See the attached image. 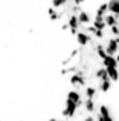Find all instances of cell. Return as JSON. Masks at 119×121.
I'll use <instances>...</instances> for the list:
<instances>
[{"label": "cell", "mask_w": 119, "mask_h": 121, "mask_svg": "<svg viewBox=\"0 0 119 121\" xmlns=\"http://www.w3.org/2000/svg\"><path fill=\"white\" fill-rule=\"evenodd\" d=\"M67 26H69V30H79V20H77V16L76 14H71L67 20Z\"/></svg>", "instance_id": "11"}, {"label": "cell", "mask_w": 119, "mask_h": 121, "mask_svg": "<svg viewBox=\"0 0 119 121\" xmlns=\"http://www.w3.org/2000/svg\"><path fill=\"white\" fill-rule=\"evenodd\" d=\"M118 52H119V48H118Z\"/></svg>", "instance_id": "33"}, {"label": "cell", "mask_w": 119, "mask_h": 121, "mask_svg": "<svg viewBox=\"0 0 119 121\" xmlns=\"http://www.w3.org/2000/svg\"><path fill=\"white\" fill-rule=\"evenodd\" d=\"M105 69H107V73H108V78L111 82H116L119 79L118 68H105Z\"/></svg>", "instance_id": "13"}, {"label": "cell", "mask_w": 119, "mask_h": 121, "mask_svg": "<svg viewBox=\"0 0 119 121\" xmlns=\"http://www.w3.org/2000/svg\"><path fill=\"white\" fill-rule=\"evenodd\" d=\"M118 28H119V23H118Z\"/></svg>", "instance_id": "32"}, {"label": "cell", "mask_w": 119, "mask_h": 121, "mask_svg": "<svg viewBox=\"0 0 119 121\" xmlns=\"http://www.w3.org/2000/svg\"><path fill=\"white\" fill-rule=\"evenodd\" d=\"M94 37L95 38H98V39H104V37H105V32L102 30H97L94 32Z\"/></svg>", "instance_id": "22"}, {"label": "cell", "mask_w": 119, "mask_h": 121, "mask_svg": "<svg viewBox=\"0 0 119 121\" xmlns=\"http://www.w3.org/2000/svg\"><path fill=\"white\" fill-rule=\"evenodd\" d=\"M77 32H79V30H70V34H71V35H74V37H76V34H77Z\"/></svg>", "instance_id": "28"}, {"label": "cell", "mask_w": 119, "mask_h": 121, "mask_svg": "<svg viewBox=\"0 0 119 121\" xmlns=\"http://www.w3.org/2000/svg\"><path fill=\"white\" fill-rule=\"evenodd\" d=\"M102 118H104V121H115V120H114V117H112L111 114H109V116H107V117H102Z\"/></svg>", "instance_id": "25"}, {"label": "cell", "mask_w": 119, "mask_h": 121, "mask_svg": "<svg viewBox=\"0 0 119 121\" xmlns=\"http://www.w3.org/2000/svg\"><path fill=\"white\" fill-rule=\"evenodd\" d=\"M84 94H86V97L87 99H94V96L97 94V89L94 87V86H87L86 87V91H84Z\"/></svg>", "instance_id": "18"}, {"label": "cell", "mask_w": 119, "mask_h": 121, "mask_svg": "<svg viewBox=\"0 0 119 121\" xmlns=\"http://www.w3.org/2000/svg\"><path fill=\"white\" fill-rule=\"evenodd\" d=\"M64 104H66V106H64V108L62 110V116L66 117V118H71V117H74V114H76L79 106H77L74 101L67 100V99H66V103H64Z\"/></svg>", "instance_id": "1"}, {"label": "cell", "mask_w": 119, "mask_h": 121, "mask_svg": "<svg viewBox=\"0 0 119 121\" xmlns=\"http://www.w3.org/2000/svg\"><path fill=\"white\" fill-rule=\"evenodd\" d=\"M111 87H112V82L111 80H104V82H99V85H98V90H101L102 93L109 91Z\"/></svg>", "instance_id": "14"}, {"label": "cell", "mask_w": 119, "mask_h": 121, "mask_svg": "<svg viewBox=\"0 0 119 121\" xmlns=\"http://www.w3.org/2000/svg\"><path fill=\"white\" fill-rule=\"evenodd\" d=\"M95 78H97L99 82L109 80V78H108V73H107V69H105V68H98V69L95 70Z\"/></svg>", "instance_id": "12"}, {"label": "cell", "mask_w": 119, "mask_h": 121, "mask_svg": "<svg viewBox=\"0 0 119 121\" xmlns=\"http://www.w3.org/2000/svg\"><path fill=\"white\" fill-rule=\"evenodd\" d=\"M107 4H108V11L114 14L119 21V0H109Z\"/></svg>", "instance_id": "5"}, {"label": "cell", "mask_w": 119, "mask_h": 121, "mask_svg": "<svg viewBox=\"0 0 119 121\" xmlns=\"http://www.w3.org/2000/svg\"><path fill=\"white\" fill-rule=\"evenodd\" d=\"M118 48H119V45L115 42V39H114V38H111V39H108V41H107L105 52H107V55H112V56H115V55L118 54Z\"/></svg>", "instance_id": "4"}, {"label": "cell", "mask_w": 119, "mask_h": 121, "mask_svg": "<svg viewBox=\"0 0 119 121\" xmlns=\"http://www.w3.org/2000/svg\"><path fill=\"white\" fill-rule=\"evenodd\" d=\"M67 1H69V0H52V7H53V9L63 7V6H66Z\"/></svg>", "instance_id": "20"}, {"label": "cell", "mask_w": 119, "mask_h": 121, "mask_svg": "<svg viewBox=\"0 0 119 121\" xmlns=\"http://www.w3.org/2000/svg\"><path fill=\"white\" fill-rule=\"evenodd\" d=\"M67 100H71L74 101L79 107L83 106V100H81V94L79 93V90H70L67 91Z\"/></svg>", "instance_id": "6"}, {"label": "cell", "mask_w": 119, "mask_h": 121, "mask_svg": "<svg viewBox=\"0 0 119 121\" xmlns=\"http://www.w3.org/2000/svg\"><path fill=\"white\" fill-rule=\"evenodd\" d=\"M84 1H86V0H73V4H76V6H81Z\"/></svg>", "instance_id": "24"}, {"label": "cell", "mask_w": 119, "mask_h": 121, "mask_svg": "<svg viewBox=\"0 0 119 121\" xmlns=\"http://www.w3.org/2000/svg\"><path fill=\"white\" fill-rule=\"evenodd\" d=\"M109 34H111V35H115V37H118V35H119L118 24H116V26H112V27L109 28Z\"/></svg>", "instance_id": "21"}, {"label": "cell", "mask_w": 119, "mask_h": 121, "mask_svg": "<svg viewBox=\"0 0 119 121\" xmlns=\"http://www.w3.org/2000/svg\"><path fill=\"white\" fill-rule=\"evenodd\" d=\"M91 23H92L91 26H92L95 30H102L104 31L105 30V27H107L105 23H104V17H98V16H95V18H94Z\"/></svg>", "instance_id": "9"}, {"label": "cell", "mask_w": 119, "mask_h": 121, "mask_svg": "<svg viewBox=\"0 0 119 121\" xmlns=\"http://www.w3.org/2000/svg\"><path fill=\"white\" fill-rule=\"evenodd\" d=\"M83 104H84L86 111H88V113H92V111L95 110V103H94L92 99H86V100L83 101Z\"/></svg>", "instance_id": "15"}, {"label": "cell", "mask_w": 119, "mask_h": 121, "mask_svg": "<svg viewBox=\"0 0 119 121\" xmlns=\"http://www.w3.org/2000/svg\"><path fill=\"white\" fill-rule=\"evenodd\" d=\"M97 121H104V118H102V117L98 114V116H97Z\"/></svg>", "instance_id": "29"}, {"label": "cell", "mask_w": 119, "mask_h": 121, "mask_svg": "<svg viewBox=\"0 0 119 121\" xmlns=\"http://www.w3.org/2000/svg\"><path fill=\"white\" fill-rule=\"evenodd\" d=\"M48 14H49L51 21H58L60 18V13H58V10L53 9V7H49V9H48Z\"/></svg>", "instance_id": "17"}, {"label": "cell", "mask_w": 119, "mask_h": 121, "mask_svg": "<svg viewBox=\"0 0 119 121\" xmlns=\"http://www.w3.org/2000/svg\"><path fill=\"white\" fill-rule=\"evenodd\" d=\"M70 85L74 87H83L87 85V76H81L77 73H73L70 76Z\"/></svg>", "instance_id": "2"}, {"label": "cell", "mask_w": 119, "mask_h": 121, "mask_svg": "<svg viewBox=\"0 0 119 121\" xmlns=\"http://www.w3.org/2000/svg\"><path fill=\"white\" fill-rule=\"evenodd\" d=\"M76 41L80 47H87L88 44H91V35L87 32H83V31H79L76 34Z\"/></svg>", "instance_id": "3"}, {"label": "cell", "mask_w": 119, "mask_h": 121, "mask_svg": "<svg viewBox=\"0 0 119 121\" xmlns=\"http://www.w3.org/2000/svg\"><path fill=\"white\" fill-rule=\"evenodd\" d=\"M49 121H59L58 118H49Z\"/></svg>", "instance_id": "31"}, {"label": "cell", "mask_w": 119, "mask_h": 121, "mask_svg": "<svg viewBox=\"0 0 119 121\" xmlns=\"http://www.w3.org/2000/svg\"><path fill=\"white\" fill-rule=\"evenodd\" d=\"M77 20H79V23H80V24H83V26H88L90 23L92 21V20H91L90 13H87L86 10H81V11L77 14Z\"/></svg>", "instance_id": "7"}, {"label": "cell", "mask_w": 119, "mask_h": 121, "mask_svg": "<svg viewBox=\"0 0 119 121\" xmlns=\"http://www.w3.org/2000/svg\"><path fill=\"white\" fill-rule=\"evenodd\" d=\"M104 23H105V26H107V27H109V28H111L112 26H116L119 21L116 20V17H115L114 14H111V13H109V14H105V16H104Z\"/></svg>", "instance_id": "10"}, {"label": "cell", "mask_w": 119, "mask_h": 121, "mask_svg": "<svg viewBox=\"0 0 119 121\" xmlns=\"http://www.w3.org/2000/svg\"><path fill=\"white\" fill-rule=\"evenodd\" d=\"M98 114H99L101 117H107V116L111 114V111H109V108H108L105 104H102V106H99V111H98Z\"/></svg>", "instance_id": "19"}, {"label": "cell", "mask_w": 119, "mask_h": 121, "mask_svg": "<svg viewBox=\"0 0 119 121\" xmlns=\"http://www.w3.org/2000/svg\"><path fill=\"white\" fill-rule=\"evenodd\" d=\"M84 121H95V118H94L92 116H88V117H86V118H84Z\"/></svg>", "instance_id": "26"}, {"label": "cell", "mask_w": 119, "mask_h": 121, "mask_svg": "<svg viewBox=\"0 0 119 121\" xmlns=\"http://www.w3.org/2000/svg\"><path fill=\"white\" fill-rule=\"evenodd\" d=\"M95 56H97V58H99V59L102 60L105 56H107V52H105V49H102V51H97V52H95Z\"/></svg>", "instance_id": "23"}, {"label": "cell", "mask_w": 119, "mask_h": 121, "mask_svg": "<svg viewBox=\"0 0 119 121\" xmlns=\"http://www.w3.org/2000/svg\"><path fill=\"white\" fill-rule=\"evenodd\" d=\"M102 65H104V68H118V62L115 60V56H112V55H107L102 59Z\"/></svg>", "instance_id": "8"}, {"label": "cell", "mask_w": 119, "mask_h": 121, "mask_svg": "<svg viewBox=\"0 0 119 121\" xmlns=\"http://www.w3.org/2000/svg\"><path fill=\"white\" fill-rule=\"evenodd\" d=\"M115 60L118 62V65H119V52H118V54H116V55H115Z\"/></svg>", "instance_id": "30"}, {"label": "cell", "mask_w": 119, "mask_h": 121, "mask_svg": "<svg viewBox=\"0 0 119 121\" xmlns=\"http://www.w3.org/2000/svg\"><path fill=\"white\" fill-rule=\"evenodd\" d=\"M62 30H63V31L69 30V26H67V23H64V24H62Z\"/></svg>", "instance_id": "27"}, {"label": "cell", "mask_w": 119, "mask_h": 121, "mask_svg": "<svg viewBox=\"0 0 119 121\" xmlns=\"http://www.w3.org/2000/svg\"><path fill=\"white\" fill-rule=\"evenodd\" d=\"M107 13H108V4H107V3H102V4L98 6V9H97V11H95V16L104 17Z\"/></svg>", "instance_id": "16"}]
</instances>
